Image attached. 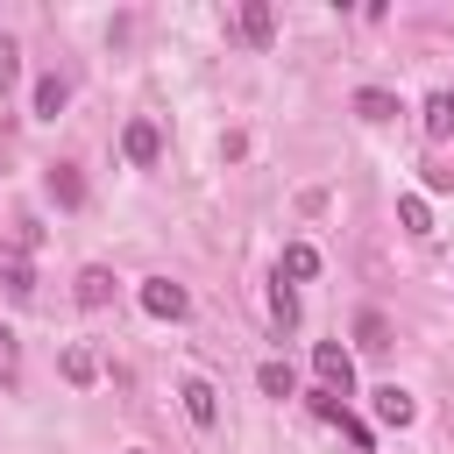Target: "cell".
Here are the masks:
<instances>
[{
    "mask_svg": "<svg viewBox=\"0 0 454 454\" xmlns=\"http://www.w3.org/2000/svg\"><path fill=\"white\" fill-rule=\"evenodd\" d=\"M397 220H404V234H433V213H426V199H397Z\"/></svg>",
    "mask_w": 454,
    "mask_h": 454,
    "instance_id": "cell-19",
    "label": "cell"
},
{
    "mask_svg": "<svg viewBox=\"0 0 454 454\" xmlns=\"http://www.w3.org/2000/svg\"><path fill=\"white\" fill-rule=\"evenodd\" d=\"M270 319H277V326H298V291H291L284 277H277V291H270Z\"/></svg>",
    "mask_w": 454,
    "mask_h": 454,
    "instance_id": "cell-17",
    "label": "cell"
},
{
    "mask_svg": "<svg viewBox=\"0 0 454 454\" xmlns=\"http://www.w3.org/2000/svg\"><path fill=\"white\" fill-rule=\"evenodd\" d=\"M177 397H184V419H192V426H206V433L220 426V390H213L206 376H184V383H177Z\"/></svg>",
    "mask_w": 454,
    "mask_h": 454,
    "instance_id": "cell-3",
    "label": "cell"
},
{
    "mask_svg": "<svg viewBox=\"0 0 454 454\" xmlns=\"http://www.w3.org/2000/svg\"><path fill=\"white\" fill-rule=\"evenodd\" d=\"M121 156H128V163H156V156H163L156 121H128V128H121Z\"/></svg>",
    "mask_w": 454,
    "mask_h": 454,
    "instance_id": "cell-5",
    "label": "cell"
},
{
    "mask_svg": "<svg viewBox=\"0 0 454 454\" xmlns=\"http://www.w3.org/2000/svg\"><path fill=\"white\" fill-rule=\"evenodd\" d=\"M21 383V340H14V326L0 319V390H14Z\"/></svg>",
    "mask_w": 454,
    "mask_h": 454,
    "instance_id": "cell-14",
    "label": "cell"
},
{
    "mask_svg": "<svg viewBox=\"0 0 454 454\" xmlns=\"http://www.w3.org/2000/svg\"><path fill=\"white\" fill-rule=\"evenodd\" d=\"M106 298H114V270H99V262H85V270H78V305H85V312H99Z\"/></svg>",
    "mask_w": 454,
    "mask_h": 454,
    "instance_id": "cell-9",
    "label": "cell"
},
{
    "mask_svg": "<svg viewBox=\"0 0 454 454\" xmlns=\"http://www.w3.org/2000/svg\"><path fill=\"white\" fill-rule=\"evenodd\" d=\"M234 28H241V43H255V50H270V35H277V14H270V0H248Z\"/></svg>",
    "mask_w": 454,
    "mask_h": 454,
    "instance_id": "cell-7",
    "label": "cell"
},
{
    "mask_svg": "<svg viewBox=\"0 0 454 454\" xmlns=\"http://www.w3.org/2000/svg\"><path fill=\"white\" fill-rule=\"evenodd\" d=\"M355 114H362V121H390V114H397V99H390V92H376V85H362V92H355Z\"/></svg>",
    "mask_w": 454,
    "mask_h": 454,
    "instance_id": "cell-16",
    "label": "cell"
},
{
    "mask_svg": "<svg viewBox=\"0 0 454 454\" xmlns=\"http://www.w3.org/2000/svg\"><path fill=\"white\" fill-rule=\"evenodd\" d=\"M64 99H71V85L50 71V78H35V121H57L64 114Z\"/></svg>",
    "mask_w": 454,
    "mask_h": 454,
    "instance_id": "cell-12",
    "label": "cell"
},
{
    "mask_svg": "<svg viewBox=\"0 0 454 454\" xmlns=\"http://www.w3.org/2000/svg\"><path fill=\"white\" fill-rule=\"evenodd\" d=\"M14 78H21V50H14V43H7V35H0V92H7V85H14Z\"/></svg>",
    "mask_w": 454,
    "mask_h": 454,
    "instance_id": "cell-21",
    "label": "cell"
},
{
    "mask_svg": "<svg viewBox=\"0 0 454 454\" xmlns=\"http://www.w3.org/2000/svg\"><path fill=\"white\" fill-rule=\"evenodd\" d=\"M92 376H99L92 348H64V383H92Z\"/></svg>",
    "mask_w": 454,
    "mask_h": 454,
    "instance_id": "cell-18",
    "label": "cell"
},
{
    "mask_svg": "<svg viewBox=\"0 0 454 454\" xmlns=\"http://www.w3.org/2000/svg\"><path fill=\"white\" fill-rule=\"evenodd\" d=\"M454 135V106H447V92H433L426 99V142H447Z\"/></svg>",
    "mask_w": 454,
    "mask_h": 454,
    "instance_id": "cell-15",
    "label": "cell"
},
{
    "mask_svg": "<svg viewBox=\"0 0 454 454\" xmlns=\"http://www.w3.org/2000/svg\"><path fill=\"white\" fill-rule=\"evenodd\" d=\"M142 312H149V319H184V312H192V298H184V284L149 277V284H142Z\"/></svg>",
    "mask_w": 454,
    "mask_h": 454,
    "instance_id": "cell-2",
    "label": "cell"
},
{
    "mask_svg": "<svg viewBox=\"0 0 454 454\" xmlns=\"http://www.w3.org/2000/svg\"><path fill=\"white\" fill-rule=\"evenodd\" d=\"M376 419H383V426H397V433H404V426H411V419H419V404H411V390H397V383H383V390H376Z\"/></svg>",
    "mask_w": 454,
    "mask_h": 454,
    "instance_id": "cell-8",
    "label": "cell"
},
{
    "mask_svg": "<svg viewBox=\"0 0 454 454\" xmlns=\"http://www.w3.org/2000/svg\"><path fill=\"white\" fill-rule=\"evenodd\" d=\"M0 284H7L14 298H28V291H35V262H28V248H21V241H0Z\"/></svg>",
    "mask_w": 454,
    "mask_h": 454,
    "instance_id": "cell-4",
    "label": "cell"
},
{
    "mask_svg": "<svg viewBox=\"0 0 454 454\" xmlns=\"http://www.w3.org/2000/svg\"><path fill=\"white\" fill-rule=\"evenodd\" d=\"M312 369H319V390H333V397L355 390V362H348L340 340H319V348H312Z\"/></svg>",
    "mask_w": 454,
    "mask_h": 454,
    "instance_id": "cell-1",
    "label": "cell"
},
{
    "mask_svg": "<svg viewBox=\"0 0 454 454\" xmlns=\"http://www.w3.org/2000/svg\"><path fill=\"white\" fill-rule=\"evenodd\" d=\"M43 184H50V199H57V206H85V177H78L71 163H50V177H43Z\"/></svg>",
    "mask_w": 454,
    "mask_h": 454,
    "instance_id": "cell-10",
    "label": "cell"
},
{
    "mask_svg": "<svg viewBox=\"0 0 454 454\" xmlns=\"http://www.w3.org/2000/svg\"><path fill=\"white\" fill-rule=\"evenodd\" d=\"M312 411H319L326 426H340V433H348V440H355V447L369 454V426H355V419H348V404H340L333 390H312Z\"/></svg>",
    "mask_w": 454,
    "mask_h": 454,
    "instance_id": "cell-6",
    "label": "cell"
},
{
    "mask_svg": "<svg viewBox=\"0 0 454 454\" xmlns=\"http://www.w3.org/2000/svg\"><path fill=\"white\" fill-rule=\"evenodd\" d=\"M277 277H291V284L319 277V248H312V241H291V248H284V262H277Z\"/></svg>",
    "mask_w": 454,
    "mask_h": 454,
    "instance_id": "cell-11",
    "label": "cell"
},
{
    "mask_svg": "<svg viewBox=\"0 0 454 454\" xmlns=\"http://www.w3.org/2000/svg\"><path fill=\"white\" fill-rule=\"evenodd\" d=\"M447 106H454V92H447Z\"/></svg>",
    "mask_w": 454,
    "mask_h": 454,
    "instance_id": "cell-23",
    "label": "cell"
},
{
    "mask_svg": "<svg viewBox=\"0 0 454 454\" xmlns=\"http://www.w3.org/2000/svg\"><path fill=\"white\" fill-rule=\"evenodd\" d=\"M128 454H149V447H128Z\"/></svg>",
    "mask_w": 454,
    "mask_h": 454,
    "instance_id": "cell-22",
    "label": "cell"
},
{
    "mask_svg": "<svg viewBox=\"0 0 454 454\" xmlns=\"http://www.w3.org/2000/svg\"><path fill=\"white\" fill-rule=\"evenodd\" d=\"M362 348H390V326H383V312H362Z\"/></svg>",
    "mask_w": 454,
    "mask_h": 454,
    "instance_id": "cell-20",
    "label": "cell"
},
{
    "mask_svg": "<svg viewBox=\"0 0 454 454\" xmlns=\"http://www.w3.org/2000/svg\"><path fill=\"white\" fill-rule=\"evenodd\" d=\"M255 390H262V397H291V390H298L291 362H262V369H255Z\"/></svg>",
    "mask_w": 454,
    "mask_h": 454,
    "instance_id": "cell-13",
    "label": "cell"
}]
</instances>
